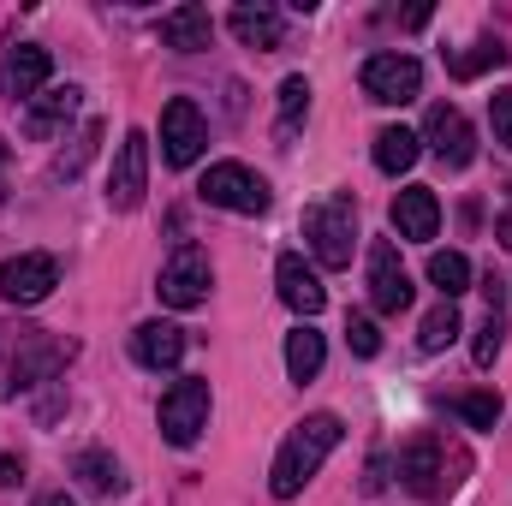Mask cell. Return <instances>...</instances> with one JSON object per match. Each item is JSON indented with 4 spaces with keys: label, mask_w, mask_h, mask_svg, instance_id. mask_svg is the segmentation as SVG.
Returning <instances> with one entry per match:
<instances>
[{
    "label": "cell",
    "mask_w": 512,
    "mask_h": 506,
    "mask_svg": "<svg viewBox=\"0 0 512 506\" xmlns=\"http://www.w3.org/2000/svg\"><path fill=\"white\" fill-rule=\"evenodd\" d=\"M340 441H346V423H340L334 411H310V417H304V423L280 441L274 471H268V495H274V501L304 495V489H310V477L322 471V459H328Z\"/></svg>",
    "instance_id": "cell-1"
},
{
    "label": "cell",
    "mask_w": 512,
    "mask_h": 506,
    "mask_svg": "<svg viewBox=\"0 0 512 506\" xmlns=\"http://www.w3.org/2000/svg\"><path fill=\"white\" fill-rule=\"evenodd\" d=\"M304 239L322 268H352V251H358V203L340 191V197H322L304 209Z\"/></svg>",
    "instance_id": "cell-2"
},
{
    "label": "cell",
    "mask_w": 512,
    "mask_h": 506,
    "mask_svg": "<svg viewBox=\"0 0 512 506\" xmlns=\"http://www.w3.org/2000/svg\"><path fill=\"white\" fill-rule=\"evenodd\" d=\"M447 465H459V459H447V441L441 435H411L405 447H399V483H405V495H417V501H441V495H453V483L459 477H447Z\"/></svg>",
    "instance_id": "cell-3"
},
{
    "label": "cell",
    "mask_w": 512,
    "mask_h": 506,
    "mask_svg": "<svg viewBox=\"0 0 512 506\" xmlns=\"http://www.w3.org/2000/svg\"><path fill=\"white\" fill-rule=\"evenodd\" d=\"M197 197H203V203H215V209H233V215H268V203H274L268 179L251 173L245 161H215V167L203 173Z\"/></svg>",
    "instance_id": "cell-4"
},
{
    "label": "cell",
    "mask_w": 512,
    "mask_h": 506,
    "mask_svg": "<svg viewBox=\"0 0 512 506\" xmlns=\"http://www.w3.org/2000/svg\"><path fill=\"white\" fill-rule=\"evenodd\" d=\"M155 423H161V435H167L173 447H191V441L209 429V381H203V376L173 381V387L161 393V411H155Z\"/></svg>",
    "instance_id": "cell-5"
},
{
    "label": "cell",
    "mask_w": 512,
    "mask_h": 506,
    "mask_svg": "<svg viewBox=\"0 0 512 506\" xmlns=\"http://www.w3.org/2000/svg\"><path fill=\"white\" fill-rule=\"evenodd\" d=\"M209 286H215V268H209V251H197V245H179V251L167 256L161 280H155V292H161L167 310H197V304H209Z\"/></svg>",
    "instance_id": "cell-6"
},
{
    "label": "cell",
    "mask_w": 512,
    "mask_h": 506,
    "mask_svg": "<svg viewBox=\"0 0 512 506\" xmlns=\"http://www.w3.org/2000/svg\"><path fill=\"white\" fill-rule=\"evenodd\" d=\"M417 90H423V66L411 54H370L364 60V96L370 102L405 108V102H417Z\"/></svg>",
    "instance_id": "cell-7"
},
{
    "label": "cell",
    "mask_w": 512,
    "mask_h": 506,
    "mask_svg": "<svg viewBox=\"0 0 512 506\" xmlns=\"http://www.w3.org/2000/svg\"><path fill=\"white\" fill-rule=\"evenodd\" d=\"M203 143H209V126H203L197 102H191V96H173V102L161 108V161H167V167H191V161L203 155Z\"/></svg>",
    "instance_id": "cell-8"
},
{
    "label": "cell",
    "mask_w": 512,
    "mask_h": 506,
    "mask_svg": "<svg viewBox=\"0 0 512 506\" xmlns=\"http://www.w3.org/2000/svg\"><path fill=\"white\" fill-rule=\"evenodd\" d=\"M423 143H429L435 161L453 167V173L477 161V131H471V120H465L453 102H435V108H429V120H423Z\"/></svg>",
    "instance_id": "cell-9"
},
{
    "label": "cell",
    "mask_w": 512,
    "mask_h": 506,
    "mask_svg": "<svg viewBox=\"0 0 512 506\" xmlns=\"http://www.w3.org/2000/svg\"><path fill=\"white\" fill-rule=\"evenodd\" d=\"M149 191V137L143 131H126V143L114 149V167H108V203L131 215Z\"/></svg>",
    "instance_id": "cell-10"
},
{
    "label": "cell",
    "mask_w": 512,
    "mask_h": 506,
    "mask_svg": "<svg viewBox=\"0 0 512 506\" xmlns=\"http://www.w3.org/2000/svg\"><path fill=\"white\" fill-rule=\"evenodd\" d=\"M60 286V262L42 251H24L12 262H0V298L6 304H42L48 292Z\"/></svg>",
    "instance_id": "cell-11"
},
{
    "label": "cell",
    "mask_w": 512,
    "mask_h": 506,
    "mask_svg": "<svg viewBox=\"0 0 512 506\" xmlns=\"http://www.w3.org/2000/svg\"><path fill=\"white\" fill-rule=\"evenodd\" d=\"M370 304H376L382 316L411 310V274H405L393 239H376V245H370Z\"/></svg>",
    "instance_id": "cell-12"
},
{
    "label": "cell",
    "mask_w": 512,
    "mask_h": 506,
    "mask_svg": "<svg viewBox=\"0 0 512 506\" xmlns=\"http://www.w3.org/2000/svg\"><path fill=\"white\" fill-rule=\"evenodd\" d=\"M48 72H54L48 48L18 42V48H6V60H0V96H6V102H36V90L48 84Z\"/></svg>",
    "instance_id": "cell-13"
},
{
    "label": "cell",
    "mask_w": 512,
    "mask_h": 506,
    "mask_svg": "<svg viewBox=\"0 0 512 506\" xmlns=\"http://www.w3.org/2000/svg\"><path fill=\"white\" fill-rule=\"evenodd\" d=\"M393 233L411 239V245H429V239L441 233V203H435L429 185H405V191L393 197Z\"/></svg>",
    "instance_id": "cell-14"
},
{
    "label": "cell",
    "mask_w": 512,
    "mask_h": 506,
    "mask_svg": "<svg viewBox=\"0 0 512 506\" xmlns=\"http://www.w3.org/2000/svg\"><path fill=\"white\" fill-rule=\"evenodd\" d=\"M274 286H280V298H286L298 316H322V304H328V286L316 280V268L298 251H286L274 262Z\"/></svg>",
    "instance_id": "cell-15"
},
{
    "label": "cell",
    "mask_w": 512,
    "mask_h": 506,
    "mask_svg": "<svg viewBox=\"0 0 512 506\" xmlns=\"http://www.w3.org/2000/svg\"><path fill=\"white\" fill-rule=\"evenodd\" d=\"M131 358H137L143 370H173V364L185 358V328H173V322H143V328L131 334Z\"/></svg>",
    "instance_id": "cell-16"
},
{
    "label": "cell",
    "mask_w": 512,
    "mask_h": 506,
    "mask_svg": "<svg viewBox=\"0 0 512 506\" xmlns=\"http://www.w3.org/2000/svg\"><path fill=\"white\" fill-rule=\"evenodd\" d=\"M78 102H84V90H78V84L42 90V96L24 108V131H30V137H54V131H60L66 120H72V114H78Z\"/></svg>",
    "instance_id": "cell-17"
},
{
    "label": "cell",
    "mask_w": 512,
    "mask_h": 506,
    "mask_svg": "<svg viewBox=\"0 0 512 506\" xmlns=\"http://www.w3.org/2000/svg\"><path fill=\"white\" fill-rule=\"evenodd\" d=\"M209 36H215V18H209V6H173V12L161 18V42H167V48H179V54H197V48H209Z\"/></svg>",
    "instance_id": "cell-18"
},
{
    "label": "cell",
    "mask_w": 512,
    "mask_h": 506,
    "mask_svg": "<svg viewBox=\"0 0 512 506\" xmlns=\"http://www.w3.org/2000/svg\"><path fill=\"white\" fill-rule=\"evenodd\" d=\"M227 30H233L245 48H280V36H286V24H280L274 6H233Z\"/></svg>",
    "instance_id": "cell-19"
},
{
    "label": "cell",
    "mask_w": 512,
    "mask_h": 506,
    "mask_svg": "<svg viewBox=\"0 0 512 506\" xmlns=\"http://www.w3.org/2000/svg\"><path fill=\"white\" fill-rule=\"evenodd\" d=\"M417 155H423V137H417V131H405V126H382L376 131V167H382V173H393V179L411 173Z\"/></svg>",
    "instance_id": "cell-20"
},
{
    "label": "cell",
    "mask_w": 512,
    "mask_h": 506,
    "mask_svg": "<svg viewBox=\"0 0 512 506\" xmlns=\"http://www.w3.org/2000/svg\"><path fill=\"white\" fill-rule=\"evenodd\" d=\"M322 358H328V346H322L316 328H292L286 334V376L292 381H316L322 376Z\"/></svg>",
    "instance_id": "cell-21"
},
{
    "label": "cell",
    "mask_w": 512,
    "mask_h": 506,
    "mask_svg": "<svg viewBox=\"0 0 512 506\" xmlns=\"http://www.w3.org/2000/svg\"><path fill=\"white\" fill-rule=\"evenodd\" d=\"M72 471H78V477H84L96 495H120V489H126V471H120V459H108V453H96V447H90V453H78V465H72Z\"/></svg>",
    "instance_id": "cell-22"
},
{
    "label": "cell",
    "mask_w": 512,
    "mask_h": 506,
    "mask_svg": "<svg viewBox=\"0 0 512 506\" xmlns=\"http://www.w3.org/2000/svg\"><path fill=\"white\" fill-rule=\"evenodd\" d=\"M429 280H435V286H441V298L453 304L459 292H471V262H465L459 251H435V256H429Z\"/></svg>",
    "instance_id": "cell-23"
},
{
    "label": "cell",
    "mask_w": 512,
    "mask_h": 506,
    "mask_svg": "<svg viewBox=\"0 0 512 506\" xmlns=\"http://www.w3.org/2000/svg\"><path fill=\"white\" fill-rule=\"evenodd\" d=\"M453 340H459V310L441 298V304L423 316V328H417V346H423V352H447Z\"/></svg>",
    "instance_id": "cell-24"
},
{
    "label": "cell",
    "mask_w": 512,
    "mask_h": 506,
    "mask_svg": "<svg viewBox=\"0 0 512 506\" xmlns=\"http://www.w3.org/2000/svg\"><path fill=\"white\" fill-rule=\"evenodd\" d=\"M304 114H310V78H286L280 84V137L304 126Z\"/></svg>",
    "instance_id": "cell-25"
},
{
    "label": "cell",
    "mask_w": 512,
    "mask_h": 506,
    "mask_svg": "<svg viewBox=\"0 0 512 506\" xmlns=\"http://www.w3.org/2000/svg\"><path fill=\"white\" fill-rule=\"evenodd\" d=\"M96 143H102V126L90 120V126H84L78 137H72V149H66L60 161H54V179H78V173H84V161L96 155Z\"/></svg>",
    "instance_id": "cell-26"
},
{
    "label": "cell",
    "mask_w": 512,
    "mask_h": 506,
    "mask_svg": "<svg viewBox=\"0 0 512 506\" xmlns=\"http://www.w3.org/2000/svg\"><path fill=\"white\" fill-rule=\"evenodd\" d=\"M501 346H507V322H501V310H489V316H483V328H477V346H471L477 370H489V364L501 358Z\"/></svg>",
    "instance_id": "cell-27"
},
{
    "label": "cell",
    "mask_w": 512,
    "mask_h": 506,
    "mask_svg": "<svg viewBox=\"0 0 512 506\" xmlns=\"http://www.w3.org/2000/svg\"><path fill=\"white\" fill-rule=\"evenodd\" d=\"M459 417H465L471 429H495V423H501V393H489V387L465 393V399H459Z\"/></svg>",
    "instance_id": "cell-28"
},
{
    "label": "cell",
    "mask_w": 512,
    "mask_h": 506,
    "mask_svg": "<svg viewBox=\"0 0 512 506\" xmlns=\"http://www.w3.org/2000/svg\"><path fill=\"white\" fill-rule=\"evenodd\" d=\"M501 60H507L501 42H477V48L453 54V78H477V72H489V66H501Z\"/></svg>",
    "instance_id": "cell-29"
},
{
    "label": "cell",
    "mask_w": 512,
    "mask_h": 506,
    "mask_svg": "<svg viewBox=\"0 0 512 506\" xmlns=\"http://www.w3.org/2000/svg\"><path fill=\"white\" fill-rule=\"evenodd\" d=\"M346 340H352L358 358H376V352H382V334H376L370 316H346Z\"/></svg>",
    "instance_id": "cell-30"
},
{
    "label": "cell",
    "mask_w": 512,
    "mask_h": 506,
    "mask_svg": "<svg viewBox=\"0 0 512 506\" xmlns=\"http://www.w3.org/2000/svg\"><path fill=\"white\" fill-rule=\"evenodd\" d=\"M489 120H495V137L512 149V90H495L489 96Z\"/></svg>",
    "instance_id": "cell-31"
},
{
    "label": "cell",
    "mask_w": 512,
    "mask_h": 506,
    "mask_svg": "<svg viewBox=\"0 0 512 506\" xmlns=\"http://www.w3.org/2000/svg\"><path fill=\"white\" fill-rule=\"evenodd\" d=\"M12 483H24V465L12 453H0V489H12Z\"/></svg>",
    "instance_id": "cell-32"
},
{
    "label": "cell",
    "mask_w": 512,
    "mask_h": 506,
    "mask_svg": "<svg viewBox=\"0 0 512 506\" xmlns=\"http://www.w3.org/2000/svg\"><path fill=\"white\" fill-rule=\"evenodd\" d=\"M495 239H501V245H507V251H512V203H507V209H501V221H495Z\"/></svg>",
    "instance_id": "cell-33"
},
{
    "label": "cell",
    "mask_w": 512,
    "mask_h": 506,
    "mask_svg": "<svg viewBox=\"0 0 512 506\" xmlns=\"http://www.w3.org/2000/svg\"><path fill=\"white\" fill-rule=\"evenodd\" d=\"M36 506H78V501H66V495H42Z\"/></svg>",
    "instance_id": "cell-34"
},
{
    "label": "cell",
    "mask_w": 512,
    "mask_h": 506,
    "mask_svg": "<svg viewBox=\"0 0 512 506\" xmlns=\"http://www.w3.org/2000/svg\"><path fill=\"white\" fill-rule=\"evenodd\" d=\"M0 167H6V143H0Z\"/></svg>",
    "instance_id": "cell-35"
}]
</instances>
